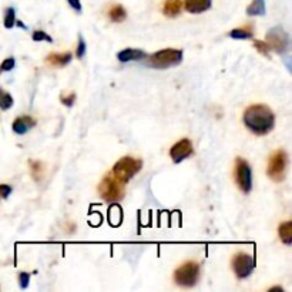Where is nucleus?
<instances>
[{
	"mask_svg": "<svg viewBox=\"0 0 292 292\" xmlns=\"http://www.w3.org/2000/svg\"><path fill=\"white\" fill-rule=\"evenodd\" d=\"M244 124L254 134L264 136L274 127L275 116L269 107L264 104H254L244 112Z\"/></svg>",
	"mask_w": 292,
	"mask_h": 292,
	"instance_id": "obj_1",
	"label": "nucleus"
},
{
	"mask_svg": "<svg viewBox=\"0 0 292 292\" xmlns=\"http://www.w3.org/2000/svg\"><path fill=\"white\" fill-rule=\"evenodd\" d=\"M143 167L141 160H137L134 157H123L113 167V175L121 181L123 184H127Z\"/></svg>",
	"mask_w": 292,
	"mask_h": 292,
	"instance_id": "obj_2",
	"label": "nucleus"
},
{
	"mask_svg": "<svg viewBox=\"0 0 292 292\" xmlns=\"http://www.w3.org/2000/svg\"><path fill=\"white\" fill-rule=\"evenodd\" d=\"M124 185L126 184L117 180L113 174H107L99 185V192L104 201L116 203L124 197Z\"/></svg>",
	"mask_w": 292,
	"mask_h": 292,
	"instance_id": "obj_3",
	"label": "nucleus"
},
{
	"mask_svg": "<svg viewBox=\"0 0 292 292\" xmlns=\"http://www.w3.org/2000/svg\"><path fill=\"white\" fill-rule=\"evenodd\" d=\"M200 278V265L196 261H187L180 265L174 272V281L184 288H191L197 283Z\"/></svg>",
	"mask_w": 292,
	"mask_h": 292,
	"instance_id": "obj_4",
	"label": "nucleus"
},
{
	"mask_svg": "<svg viewBox=\"0 0 292 292\" xmlns=\"http://www.w3.org/2000/svg\"><path fill=\"white\" fill-rule=\"evenodd\" d=\"M182 60V52L177 49H164L148 57V66L154 69H167L177 66Z\"/></svg>",
	"mask_w": 292,
	"mask_h": 292,
	"instance_id": "obj_5",
	"label": "nucleus"
},
{
	"mask_svg": "<svg viewBox=\"0 0 292 292\" xmlns=\"http://www.w3.org/2000/svg\"><path fill=\"white\" fill-rule=\"evenodd\" d=\"M286 167H288V154L283 150H276L268 164V175L274 181H282L286 174Z\"/></svg>",
	"mask_w": 292,
	"mask_h": 292,
	"instance_id": "obj_6",
	"label": "nucleus"
},
{
	"mask_svg": "<svg viewBox=\"0 0 292 292\" xmlns=\"http://www.w3.org/2000/svg\"><path fill=\"white\" fill-rule=\"evenodd\" d=\"M235 178L237 184L244 192H249L252 188V171L247 160L244 158H237L235 164Z\"/></svg>",
	"mask_w": 292,
	"mask_h": 292,
	"instance_id": "obj_7",
	"label": "nucleus"
},
{
	"mask_svg": "<svg viewBox=\"0 0 292 292\" xmlns=\"http://www.w3.org/2000/svg\"><path fill=\"white\" fill-rule=\"evenodd\" d=\"M254 266H255V259L252 258V255H249L247 252H240L232 259L234 272H235V275L240 279L248 278L251 272L254 271Z\"/></svg>",
	"mask_w": 292,
	"mask_h": 292,
	"instance_id": "obj_8",
	"label": "nucleus"
},
{
	"mask_svg": "<svg viewBox=\"0 0 292 292\" xmlns=\"http://www.w3.org/2000/svg\"><path fill=\"white\" fill-rule=\"evenodd\" d=\"M266 44L276 53H283L289 46V36L282 27H274L266 33Z\"/></svg>",
	"mask_w": 292,
	"mask_h": 292,
	"instance_id": "obj_9",
	"label": "nucleus"
},
{
	"mask_svg": "<svg viewBox=\"0 0 292 292\" xmlns=\"http://www.w3.org/2000/svg\"><path fill=\"white\" fill-rule=\"evenodd\" d=\"M192 154V144L188 138H182L178 143H175L170 150V155H171L172 161L175 164L184 161L185 158H188Z\"/></svg>",
	"mask_w": 292,
	"mask_h": 292,
	"instance_id": "obj_10",
	"label": "nucleus"
},
{
	"mask_svg": "<svg viewBox=\"0 0 292 292\" xmlns=\"http://www.w3.org/2000/svg\"><path fill=\"white\" fill-rule=\"evenodd\" d=\"M36 126V120L30 116H22V117H18L16 120L13 121L12 124V129L16 134H26L27 131L30 129H33Z\"/></svg>",
	"mask_w": 292,
	"mask_h": 292,
	"instance_id": "obj_11",
	"label": "nucleus"
},
{
	"mask_svg": "<svg viewBox=\"0 0 292 292\" xmlns=\"http://www.w3.org/2000/svg\"><path fill=\"white\" fill-rule=\"evenodd\" d=\"M213 5V0H184V8L189 13H203L211 8Z\"/></svg>",
	"mask_w": 292,
	"mask_h": 292,
	"instance_id": "obj_12",
	"label": "nucleus"
},
{
	"mask_svg": "<svg viewBox=\"0 0 292 292\" xmlns=\"http://www.w3.org/2000/svg\"><path fill=\"white\" fill-rule=\"evenodd\" d=\"M117 59L121 63H127V61H138L146 59V53L140 49H126V50H121L117 54Z\"/></svg>",
	"mask_w": 292,
	"mask_h": 292,
	"instance_id": "obj_13",
	"label": "nucleus"
},
{
	"mask_svg": "<svg viewBox=\"0 0 292 292\" xmlns=\"http://www.w3.org/2000/svg\"><path fill=\"white\" fill-rule=\"evenodd\" d=\"M73 59V56L70 53H53V54H49L46 61L49 64H52L54 67H63V66H67L70 61Z\"/></svg>",
	"mask_w": 292,
	"mask_h": 292,
	"instance_id": "obj_14",
	"label": "nucleus"
},
{
	"mask_svg": "<svg viewBox=\"0 0 292 292\" xmlns=\"http://www.w3.org/2000/svg\"><path fill=\"white\" fill-rule=\"evenodd\" d=\"M182 8L181 0H164L163 2V13L168 18H175L178 16Z\"/></svg>",
	"mask_w": 292,
	"mask_h": 292,
	"instance_id": "obj_15",
	"label": "nucleus"
},
{
	"mask_svg": "<svg viewBox=\"0 0 292 292\" xmlns=\"http://www.w3.org/2000/svg\"><path fill=\"white\" fill-rule=\"evenodd\" d=\"M278 234L279 238L285 245H291L292 244V223L291 221H285L279 225L278 228Z\"/></svg>",
	"mask_w": 292,
	"mask_h": 292,
	"instance_id": "obj_16",
	"label": "nucleus"
},
{
	"mask_svg": "<svg viewBox=\"0 0 292 292\" xmlns=\"http://www.w3.org/2000/svg\"><path fill=\"white\" fill-rule=\"evenodd\" d=\"M248 16H264L265 15V0H252L247 8Z\"/></svg>",
	"mask_w": 292,
	"mask_h": 292,
	"instance_id": "obj_17",
	"label": "nucleus"
},
{
	"mask_svg": "<svg viewBox=\"0 0 292 292\" xmlns=\"http://www.w3.org/2000/svg\"><path fill=\"white\" fill-rule=\"evenodd\" d=\"M109 16H110L113 22L120 23V22H123L124 19L127 18V13H126V10H124V8L121 5H116V6H113L112 9H110Z\"/></svg>",
	"mask_w": 292,
	"mask_h": 292,
	"instance_id": "obj_18",
	"label": "nucleus"
},
{
	"mask_svg": "<svg viewBox=\"0 0 292 292\" xmlns=\"http://www.w3.org/2000/svg\"><path fill=\"white\" fill-rule=\"evenodd\" d=\"M230 37L232 39H238V40H244V39H251L252 37V27H240V29H234L230 32Z\"/></svg>",
	"mask_w": 292,
	"mask_h": 292,
	"instance_id": "obj_19",
	"label": "nucleus"
},
{
	"mask_svg": "<svg viewBox=\"0 0 292 292\" xmlns=\"http://www.w3.org/2000/svg\"><path fill=\"white\" fill-rule=\"evenodd\" d=\"M30 172H32V177H33L36 181L43 180L44 175L43 163H40V161H32V163H30Z\"/></svg>",
	"mask_w": 292,
	"mask_h": 292,
	"instance_id": "obj_20",
	"label": "nucleus"
},
{
	"mask_svg": "<svg viewBox=\"0 0 292 292\" xmlns=\"http://www.w3.org/2000/svg\"><path fill=\"white\" fill-rule=\"evenodd\" d=\"M13 106V97L6 90L0 88V109L2 110H9Z\"/></svg>",
	"mask_w": 292,
	"mask_h": 292,
	"instance_id": "obj_21",
	"label": "nucleus"
},
{
	"mask_svg": "<svg viewBox=\"0 0 292 292\" xmlns=\"http://www.w3.org/2000/svg\"><path fill=\"white\" fill-rule=\"evenodd\" d=\"M3 25L6 29H12V27L16 25V12L13 8H9L6 9V13H5V20H3Z\"/></svg>",
	"mask_w": 292,
	"mask_h": 292,
	"instance_id": "obj_22",
	"label": "nucleus"
},
{
	"mask_svg": "<svg viewBox=\"0 0 292 292\" xmlns=\"http://www.w3.org/2000/svg\"><path fill=\"white\" fill-rule=\"evenodd\" d=\"M121 208L119 206H112L109 210V220L112 221L113 225H119L121 221Z\"/></svg>",
	"mask_w": 292,
	"mask_h": 292,
	"instance_id": "obj_23",
	"label": "nucleus"
},
{
	"mask_svg": "<svg viewBox=\"0 0 292 292\" xmlns=\"http://www.w3.org/2000/svg\"><path fill=\"white\" fill-rule=\"evenodd\" d=\"M32 39H33V42H47V43H52L53 42L52 37L47 35L46 32H43V30H36L33 36H32Z\"/></svg>",
	"mask_w": 292,
	"mask_h": 292,
	"instance_id": "obj_24",
	"label": "nucleus"
},
{
	"mask_svg": "<svg viewBox=\"0 0 292 292\" xmlns=\"http://www.w3.org/2000/svg\"><path fill=\"white\" fill-rule=\"evenodd\" d=\"M15 64H16V60L13 57L5 59V60L2 61V64H0V73H6V71L13 70L15 69Z\"/></svg>",
	"mask_w": 292,
	"mask_h": 292,
	"instance_id": "obj_25",
	"label": "nucleus"
},
{
	"mask_svg": "<svg viewBox=\"0 0 292 292\" xmlns=\"http://www.w3.org/2000/svg\"><path fill=\"white\" fill-rule=\"evenodd\" d=\"M254 47H255L261 54H264V56H268V52L271 50L269 46L266 44V42H262V40H254Z\"/></svg>",
	"mask_w": 292,
	"mask_h": 292,
	"instance_id": "obj_26",
	"label": "nucleus"
},
{
	"mask_svg": "<svg viewBox=\"0 0 292 292\" xmlns=\"http://www.w3.org/2000/svg\"><path fill=\"white\" fill-rule=\"evenodd\" d=\"M86 52H87L86 42H84V39L80 36V37H78V46H77V50H76V56H77L78 59H81V57L86 54Z\"/></svg>",
	"mask_w": 292,
	"mask_h": 292,
	"instance_id": "obj_27",
	"label": "nucleus"
},
{
	"mask_svg": "<svg viewBox=\"0 0 292 292\" xmlns=\"http://www.w3.org/2000/svg\"><path fill=\"white\" fill-rule=\"evenodd\" d=\"M61 103L64 104V106H67V107H71L74 102H76V93H70L67 95H61L60 97Z\"/></svg>",
	"mask_w": 292,
	"mask_h": 292,
	"instance_id": "obj_28",
	"label": "nucleus"
},
{
	"mask_svg": "<svg viewBox=\"0 0 292 292\" xmlns=\"http://www.w3.org/2000/svg\"><path fill=\"white\" fill-rule=\"evenodd\" d=\"M19 283H20V286L23 289H26L27 286H29V283H30V275L27 274V272H20L19 274Z\"/></svg>",
	"mask_w": 292,
	"mask_h": 292,
	"instance_id": "obj_29",
	"label": "nucleus"
},
{
	"mask_svg": "<svg viewBox=\"0 0 292 292\" xmlns=\"http://www.w3.org/2000/svg\"><path fill=\"white\" fill-rule=\"evenodd\" d=\"M10 194H12V187L8 184H0V197L8 200Z\"/></svg>",
	"mask_w": 292,
	"mask_h": 292,
	"instance_id": "obj_30",
	"label": "nucleus"
},
{
	"mask_svg": "<svg viewBox=\"0 0 292 292\" xmlns=\"http://www.w3.org/2000/svg\"><path fill=\"white\" fill-rule=\"evenodd\" d=\"M67 2H69V5L73 9L77 10V12H81V3H80V0H67Z\"/></svg>",
	"mask_w": 292,
	"mask_h": 292,
	"instance_id": "obj_31",
	"label": "nucleus"
},
{
	"mask_svg": "<svg viewBox=\"0 0 292 292\" xmlns=\"http://www.w3.org/2000/svg\"><path fill=\"white\" fill-rule=\"evenodd\" d=\"M274 291H281V292H282L283 289H282V286H274V288H271V289H269V292H274Z\"/></svg>",
	"mask_w": 292,
	"mask_h": 292,
	"instance_id": "obj_32",
	"label": "nucleus"
}]
</instances>
